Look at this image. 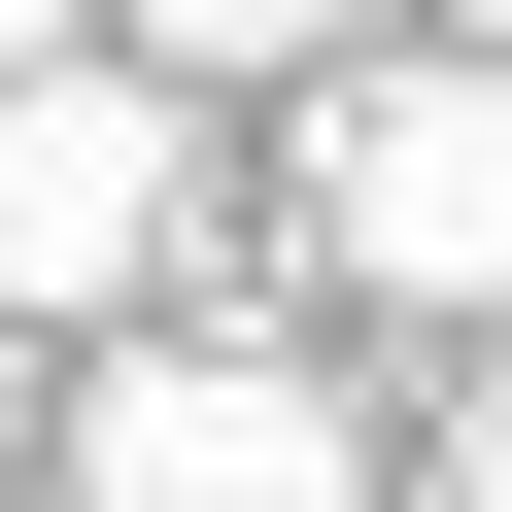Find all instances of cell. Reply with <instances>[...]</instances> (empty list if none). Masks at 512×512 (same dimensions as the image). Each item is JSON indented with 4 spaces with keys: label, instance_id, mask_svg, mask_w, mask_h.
Listing matches in <instances>:
<instances>
[{
    "label": "cell",
    "instance_id": "6da1fadb",
    "mask_svg": "<svg viewBox=\"0 0 512 512\" xmlns=\"http://www.w3.org/2000/svg\"><path fill=\"white\" fill-rule=\"evenodd\" d=\"M205 69H137V35H69V69H0V342H103L137 274H171V205H205V137H171Z\"/></svg>",
    "mask_w": 512,
    "mask_h": 512
},
{
    "label": "cell",
    "instance_id": "52a82bcc",
    "mask_svg": "<svg viewBox=\"0 0 512 512\" xmlns=\"http://www.w3.org/2000/svg\"><path fill=\"white\" fill-rule=\"evenodd\" d=\"M444 35H478V69H512V0H444Z\"/></svg>",
    "mask_w": 512,
    "mask_h": 512
},
{
    "label": "cell",
    "instance_id": "8992f818",
    "mask_svg": "<svg viewBox=\"0 0 512 512\" xmlns=\"http://www.w3.org/2000/svg\"><path fill=\"white\" fill-rule=\"evenodd\" d=\"M69 35H103V0H0V69H69Z\"/></svg>",
    "mask_w": 512,
    "mask_h": 512
},
{
    "label": "cell",
    "instance_id": "277c9868",
    "mask_svg": "<svg viewBox=\"0 0 512 512\" xmlns=\"http://www.w3.org/2000/svg\"><path fill=\"white\" fill-rule=\"evenodd\" d=\"M137 69H205V103H274V69H342V0H103Z\"/></svg>",
    "mask_w": 512,
    "mask_h": 512
},
{
    "label": "cell",
    "instance_id": "7a4b0ae2",
    "mask_svg": "<svg viewBox=\"0 0 512 512\" xmlns=\"http://www.w3.org/2000/svg\"><path fill=\"white\" fill-rule=\"evenodd\" d=\"M308 274L376 308H512V69H308Z\"/></svg>",
    "mask_w": 512,
    "mask_h": 512
},
{
    "label": "cell",
    "instance_id": "3957f363",
    "mask_svg": "<svg viewBox=\"0 0 512 512\" xmlns=\"http://www.w3.org/2000/svg\"><path fill=\"white\" fill-rule=\"evenodd\" d=\"M69 512H342V376L308 342H103L69 376Z\"/></svg>",
    "mask_w": 512,
    "mask_h": 512
},
{
    "label": "cell",
    "instance_id": "5b68a950",
    "mask_svg": "<svg viewBox=\"0 0 512 512\" xmlns=\"http://www.w3.org/2000/svg\"><path fill=\"white\" fill-rule=\"evenodd\" d=\"M444 512H512V376H478V410H444Z\"/></svg>",
    "mask_w": 512,
    "mask_h": 512
}]
</instances>
